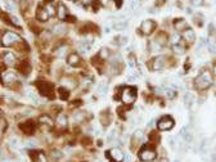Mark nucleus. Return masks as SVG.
Here are the masks:
<instances>
[{"mask_svg": "<svg viewBox=\"0 0 216 162\" xmlns=\"http://www.w3.org/2000/svg\"><path fill=\"white\" fill-rule=\"evenodd\" d=\"M81 3H83L84 5H90V4L94 3V0H81Z\"/></svg>", "mask_w": 216, "mask_h": 162, "instance_id": "nucleus-50", "label": "nucleus"}, {"mask_svg": "<svg viewBox=\"0 0 216 162\" xmlns=\"http://www.w3.org/2000/svg\"><path fill=\"white\" fill-rule=\"evenodd\" d=\"M98 92H100V94H105L107 93V85H100V86L98 88Z\"/></svg>", "mask_w": 216, "mask_h": 162, "instance_id": "nucleus-46", "label": "nucleus"}, {"mask_svg": "<svg viewBox=\"0 0 216 162\" xmlns=\"http://www.w3.org/2000/svg\"><path fill=\"white\" fill-rule=\"evenodd\" d=\"M194 22H196L198 26H202V25H203V17L199 16V14H198V16H196V17H194Z\"/></svg>", "mask_w": 216, "mask_h": 162, "instance_id": "nucleus-42", "label": "nucleus"}, {"mask_svg": "<svg viewBox=\"0 0 216 162\" xmlns=\"http://www.w3.org/2000/svg\"><path fill=\"white\" fill-rule=\"evenodd\" d=\"M180 135L184 138L186 143H190L192 139H193V136H192V134L189 132V130H188V127H186V126H184V127L180 130Z\"/></svg>", "mask_w": 216, "mask_h": 162, "instance_id": "nucleus-22", "label": "nucleus"}, {"mask_svg": "<svg viewBox=\"0 0 216 162\" xmlns=\"http://www.w3.org/2000/svg\"><path fill=\"white\" fill-rule=\"evenodd\" d=\"M152 125H153V121H149V122H148V123H147V127H151Z\"/></svg>", "mask_w": 216, "mask_h": 162, "instance_id": "nucleus-58", "label": "nucleus"}, {"mask_svg": "<svg viewBox=\"0 0 216 162\" xmlns=\"http://www.w3.org/2000/svg\"><path fill=\"white\" fill-rule=\"evenodd\" d=\"M17 68H18V71H20L21 73H23V75H28V73H30V71H31L30 64H28L26 61L21 62V63L17 66Z\"/></svg>", "mask_w": 216, "mask_h": 162, "instance_id": "nucleus-19", "label": "nucleus"}, {"mask_svg": "<svg viewBox=\"0 0 216 162\" xmlns=\"http://www.w3.org/2000/svg\"><path fill=\"white\" fill-rule=\"evenodd\" d=\"M5 7L9 9V11H16V7H14L12 3H9V2H7V3H5Z\"/></svg>", "mask_w": 216, "mask_h": 162, "instance_id": "nucleus-48", "label": "nucleus"}, {"mask_svg": "<svg viewBox=\"0 0 216 162\" xmlns=\"http://www.w3.org/2000/svg\"><path fill=\"white\" fill-rule=\"evenodd\" d=\"M172 50H174L176 54H183V53H184V48L181 46L180 44H177V45H172Z\"/></svg>", "mask_w": 216, "mask_h": 162, "instance_id": "nucleus-36", "label": "nucleus"}, {"mask_svg": "<svg viewBox=\"0 0 216 162\" xmlns=\"http://www.w3.org/2000/svg\"><path fill=\"white\" fill-rule=\"evenodd\" d=\"M66 32V27L63 26V25H57V26H54V34H57V35H63Z\"/></svg>", "mask_w": 216, "mask_h": 162, "instance_id": "nucleus-31", "label": "nucleus"}, {"mask_svg": "<svg viewBox=\"0 0 216 162\" xmlns=\"http://www.w3.org/2000/svg\"><path fill=\"white\" fill-rule=\"evenodd\" d=\"M114 2H116V7H120V5H121V2H122V0H114Z\"/></svg>", "mask_w": 216, "mask_h": 162, "instance_id": "nucleus-56", "label": "nucleus"}, {"mask_svg": "<svg viewBox=\"0 0 216 162\" xmlns=\"http://www.w3.org/2000/svg\"><path fill=\"white\" fill-rule=\"evenodd\" d=\"M192 103H193V97H192V94L186 93V94L184 95V104H185L186 107H190Z\"/></svg>", "mask_w": 216, "mask_h": 162, "instance_id": "nucleus-32", "label": "nucleus"}, {"mask_svg": "<svg viewBox=\"0 0 216 162\" xmlns=\"http://www.w3.org/2000/svg\"><path fill=\"white\" fill-rule=\"evenodd\" d=\"M155 40H156V41H157L161 46H164V45L166 44V42H167V36H166L165 32H158Z\"/></svg>", "mask_w": 216, "mask_h": 162, "instance_id": "nucleus-25", "label": "nucleus"}, {"mask_svg": "<svg viewBox=\"0 0 216 162\" xmlns=\"http://www.w3.org/2000/svg\"><path fill=\"white\" fill-rule=\"evenodd\" d=\"M39 122H41L42 125H45L48 127H52L53 126V120H52V117H49L48 115H42L39 117Z\"/></svg>", "mask_w": 216, "mask_h": 162, "instance_id": "nucleus-23", "label": "nucleus"}, {"mask_svg": "<svg viewBox=\"0 0 216 162\" xmlns=\"http://www.w3.org/2000/svg\"><path fill=\"white\" fill-rule=\"evenodd\" d=\"M74 118H75V121H76V122H81V121H84L85 115H84L83 112H75Z\"/></svg>", "mask_w": 216, "mask_h": 162, "instance_id": "nucleus-35", "label": "nucleus"}, {"mask_svg": "<svg viewBox=\"0 0 216 162\" xmlns=\"http://www.w3.org/2000/svg\"><path fill=\"white\" fill-rule=\"evenodd\" d=\"M36 17H37V20H39V21H41V22H45V21H48V18H49L50 16H49V13L46 12V9L41 7V8H39V9H37Z\"/></svg>", "mask_w": 216, "mask_h": 162, "instance_id": "nucleus-16", "label": "nucleus"}, {"mask_svg": "<svg viewBox=\"0 0 216 162\" xmlns=\"http://www.w3.org/2000/svg\"><path fill=\"white\" fill-rule=\"evenodd\" d=\"M135 80H136L135 76H129V81H135Z\"/></svg>", "mask_w": 216, "mask_h": 162, "instance_id": "nucleus-55", "label": "nucleus"}, {"mask_svg": "<svg viewBox=\"0 0 216 162\" xmlns=\"http://www.w3.org/2000/svg\"><path fill=\"white\" fill-rule=\"evenodd\" d=\"M52 157H53L54 160H59L61 157H62V153H61L59 151H53V152H52Z\"/></svg>", "mask_w": 216, "mask_h": 162, "instance_id": "nucleus-45", "label": "nucleus"}, {"mask_svg": "<svg viewBox=\"0 0 216 162\" xmlns=\"http://www.w3.org/2000/svg\"><path fill=\"white\" fill-rule=\"evenodd\" d=\"M99 57H100L102 59L108 58V57H109V50L107 49V48H103V49L100 50V55H99Z\"/></svg>", "mask_w": 216, "mask_h": 162, "instance_id": "nucleus-38", "label": "nucleus"}, {"mask_svg": "<svg viewBox=\"0 0 216 162\" xmlns=\"http://www.w3.org/2000/svg\"><path fill=\"white\" fill-rule=\"evenodd\" d=\"M149 139H151V140H153L155 143H158V142H160V136H158L157 132L152 131V132H151V135H149Z\"/></svg>", "mask_w": 216, "mask_h": 162, "instance_id": "nucleus-39", "label": "nucleus"}, {"mask_svg": "<svg viewBox=\"0 0 216 162\" xmlns=\"http://www.w3.org/2000/svg\"><path fill=\"white\" fill-rule=\"evenodd\" d=\"M202 3H203V0H192V4H193V5H196V7L201 5Z\"/></svg>", "mask_w": 216, "mask_h": 162, "instance_id": "nucleus-49", "label": "nucleus"}, {"mask_svg": "<svg viewBox=\"0 0 216 162\" xmlns=\"http://www.w3.org/2000/svg\"><path fill=\"white\" fill-rule=\"evenodd\" d=\"M16 75H14L13 72H7V73H4L3 75V80L5 81V83H8V84H11V83H17L16 81Z\"/></svg>", "mask_w": 216, "mask_h": 162, "instance_id": "nucleus-26", "label": "nucleus"}, {"mask_svg": "<svg viewBox=\"0 0 216 162\" xmlns=\"http://www.w3.org/2000/svg\"><path fill=\"white\" fill-rule=\"evenodd\" d=\"M143 139V131L142 130H138L134 132V135H133V144L134 145H136L139 144V142H140Z\"/></svg>", "mask_w": 216, "mask_h": 162, "instance_id": "nucleus-27", "label": "nucleus"}, {"mask_svg": "<svg viewBox=\"0 0 216 162\" xmlns=\"http://www.w3.org/2000/svg\"><path fill=\"white\" fill-rule=\"evenodd\" d=\"M180 39H181V36H180L179 34H175V35H172V36H171L170 41H171V44H172V45H177V44L180 42Z\"/></svg>", "mask_w": 216, "mask_h": 162, "instance_id": "nucleus-34", "label": "nucleus"}, {"mask_svg": "<svg viewBox=\"0 0 216 162\" xmlns=\"http://www.w3.org/2000/svg\"><path fill=\"white\" fill-rule=\"evenodd\" d=\"M136 99V90L135 88H130V86H126L122 89L121 92V101L125 104H133Z\"/></svg>", "mask_w": 216, "mask_h": 162, "instance_id": "nucleus-2", "label": "nucleus"}, {"mask_svg": "<svg viewBox=\"0 0 216 162\" xmlns=\"http://www.w3.org/2000/svg\"><path fill=\"white\" fill-rule=\"evenodd\" d=\"M46 12L49 13V16L53 17L55 14V9H54V5H53V0H45V7Z\"/></svg>", "mask_w": 216, "mask_h": 162, "instance_id": "nucleus-24", "label": "nucleus"}, {"mask_svg": "<svg viewBox=\"0 0 216 162\" xmlns=\"http://www.w3.org/2000/svg\"><path fill=\"white\" fill-rule=\"evenodd\" d=\"M7 126H8V123L5 121V118L2 117V118H0V131L4 132V131H5V129H7Z\"/></svg>", "mask_w": 216, "mask_h": 162, "instance_id": "nucleus-37", "label": "nucleus"}, {"mask_svg": "<svg viewBox=\"0 0 216 162\" xmlns=\"http://www.w3.org/2000/svg\"><path fill=\"white\" fill-rule=\"evenodd\" d=\"M158 162H169V161H167L166 158H162V160H160V161H158Z\"/></svg>", "mask_w": 216, "mask_h": 162, "instance_id": "nucleus-59", "label": "nucleus"}, {"mask_svg": "<svg viewBox=\"0 0 216 162\" xmlns=\"http://www.w3.org/2000/svg\"><path fill=\"white\" fill-rule=\"evenodd\" d=\"M67 21H70V22H75V17H67Z\"/></svg>", "mask_w": 216, "mask_h": 162, "instance_id": "nucleus-54", "label": "nucleus"}, {"mask_svg": "<svg viewBox=\"0 0 216 162\" xmlns=\"http://www.w3.org/2000/svg\"><path fill=\"white\" fill-rule=\"evenodd\" d=\"M194 85L198 90H206L212 85V76H211L210 71H203L201 75H198L194 80Z\"/></svg>", "mask_w": 216, "mask_h": 162, "instance_id": "nucleus-1", "label": "nucleus"}, {"mask_svg": "<svg viewBox=\"0 0 216 162\" xmlns=\"http://www.w3.org/2000/svg\"><path fill=\"white\" fill-rule=\"evenodd\" d=\"M58 95H59L61 99L66 101V99H68V97H70V90L66 89V88H59L58 89Z\"/></svg>", "mask_w": 216, "mask_h": 162, "instance_id": "nucleus-29", "label": "nucleus"}, {"mask_svg": "<svg viewBox=\"0 0 216 162\" xmlns=\"http://www.w3.org/2000/svg\"><path fill=\"white\" fill-rule=\"evenodd\" d=\"M57 123H58V126L61 127H66L67 123H68V118L64 113H59L58 117H57Z\"/></svg>", "mask_w": 216, "mask_h": 162, "instance_id": "nucleus-21", "label": "nucleus"}, {"mask_svg": "<svg viewBox=\"0 0 216 162\" xmlns=\"http://www.w3.org/2000/svg\"><path fill=\"white\" fill-rule=\"evenodd\" d=\"M32 3H33V0H20V8L22 9L23 12L26 11H28L30 9V7L32 5Z\"/></svg>", "mask_w": 216, "mask_h": 162, "instance_id": "nucleus-28", "label": "nucleus"}, {"mask_svg": "<svg viewBox=\"0 0 216 162\" xmlns=\"http://www.w3.org/2000/svg\"><path fill=\"white\" fill-rule=\"evenodd\" d=\"M116 136H117V132H116V130H113L111 134L108 135V138H107V140H108V143H112L114 139H116Z\"/></svg>", "mask_w": 216, "mask_h": 162, "instance_id": "nucleus-41", "label": "nucleus"}, {"mask_svg": "<svg viewBox=\"0 0 216 162\" xmlns=\"http://www.w3.org/2000/svg\"><path fill=\"white\" fill-rule=\"evenodd\" d=\"M149 48H151V50H152V51H160V50H161V45L158 44V42H157L156 40L151 41V44H149Z\"/></svg>", "mask_w": 216, "mask_h": 162, "instance_id": "nucleus-33", "label": "nucleus"}, {"mask_svg": "<svg viewBox=\"0 0 216 162\" xmlns=\"http://www.w3.org/2000/svg\"><path fill=\"white\" fill-rule=\"evenodd\" d=\"M165 59H166V58H165V57H162V55L153 58L152 62L149 63V68H151L152 71H161L162 68L165 67V63H166Z\"/></svg>", "mask_w": 216, "mask_h": 162, "instance_id": "nucleus-6", "label": "nucleus"}, {"mask_svg": "<svg viewBox=\"0 0 216 162\" xmlns=\"http://www.w3.org/2000/svg\"><path fill=\"white\" fill-rule=\"evenodd\" d=\"M57 16L59 20H66L68 17V11L63 3H58V5H57Z\"/></svg>", "mask_w": 216, "mask_h": 162, "instance_id": "nucleus-11", "label": "nucleus"}, {"mask_svg": "<svg viewBox=\"0 0 216 162\" xmlns=\"http://www.w3.org/2000/svg\"><path fill=\"white\" fill-rule=\"evenodd\" d=\"M31 157H32L33 162H48V158H46L44 152H32Z\"/></svg>", "mask_w": 216, "mask_h": 162, "instance_id": "nucleus-14", "label": "nucleus"}, {"mask_svg": "<svg viewBox=\"0 0 216 162\" xmlns=\"http://www.w3.org/2000/svg\"><path fill=\"white\" fill-rule=\"evenodd\" d=\"M3 59H4V63H7L8 66H13L14 63H16V55H14L13 53H5L3 57Z\"/></svg>", "mask_w": 216, "mask_h": 162, "instance_id": "nucleus-20", "label": "nucleus"}, {"mask_svg": "<svg viewBox=\"0 0 216 162\" xmlns=\"http://www.w3.org/2000/svg\"><path fill=\"white\" fill-rule=\"evenodd\" d=\"M21 41H22L21 37L11 31H8L7 34H3V37H2V44L4 46H11L13 44H18V42H21Z\"/></svg>", "mask_w": 216, "mask_h": 162, "instance_id": "nucleus-3", "label": "nucleus"}, {"mask_svg": "<svg viewBox=\"0 0 216 162\" xmlns=\"http://www.w3.org/2000/svg\"><path fill=\"white\" fill-rule=\"evenodd\" d=\"M165 94H166V97H167V98H174L176 93H175V90H171V89H166Z\"/></svg>", "mask_w": 216, "mask_h": 162, "instance_id": "nucleus-43", "label": "nucleus"}, {"mask_svg": "<svg viewBox=\"0 0 216 162\" xmlns=\"http://www.w3.org/2000/svg\"><path fill=\"white\" fill-rule=\"evenodd\" d=\"M36 86L42 95H45V97L50 99L54 97V94H53V85L50 83H48V81H37Z\"/></svg>", "mask_w": 216, "mask_h": 162, "instance_id": "nucleus-4", "label": "nucleus"}, {"mask_svg": "<svg viewBox=\"0 0 216 162\" xmlns=\"http://www.w3.org/2000/svg\"><path fill=\"white\" fill-rule=\"evenodd\" d=\"M62 84H63V86L66 89H68V90H74L76 86H77V83L74 80V79H71V77H66L62 80Z\"/></svg>", "mask_w": 216, "mask_h": 162, "instance_id": "nucleus-15", "label": "nucleus"}, {"mask_svg": "<svg viewBox=\"0 0 216 162\" xmlns=\"http://www.w3.org/2000/svg\"><path fill=\"white\" fill-rule=\"evenodd\" d=\"M67 51H68V48L66 45H62L58 48V50H57V55L59 57V58H63V57L67 54Z\"/></svg>", "mask_w": 216, "mask_h": 162, "instance_id": "nucleus-30", "label": "nucleus"}, {"mask_svg": "<svg viewBox=\"0 0 216 162\" xmlns=\"http://www.w3.org/2000/svg\"><path fill=\"white\" fill-rule=\"evenodd\" d=\"M35 145H36V144H35V142H28V147H30V148H33Z\"/></svg>", "mask_w": 216, "mask_h": 162, "instance_id": "nucleus-52", "label": "nucleus"}, {"mask_svg": "<svg viewBox=\"0 0 216 162\" xmlns=\"http://www.w3.org/2000/svg\"><path fill=\"white\" fill-rule=\"evenodd\" d=\"M183 37H184V40H185L186 42L192 44V42L196 40V34H194L193 30H190V28H186L185 31H183Z\"/></svg>", "mask_w": 216, "mask_h": 162, "instance_id": "nucleus-13", "label": "nucleus"}, {"mask_svg": "<svg viewBox=\"0 0 216 162\" xmlns=\"http://www.w3.org/2000/svg\"><path fill=\"white\" fill-rule=\"evenodd\" d=\"M139 158L142 161H152L156 158V152L151 148H143L139 152Z\"/></svg>", "mask_w": 216, "mask_h": 162, "instance_id": "nucleus-8", "label": "nucleus"}, {"mask_svg": "<svg viewBox=\"0 0 216 162\" xmlns=\"http://www.w3.org/2000/svg\"><path fill=\"white\" fill-rule=\"evenodd\" d=\"M129 66H130V67H135V66H136V63H135V58H134V55H133V54L129 55Z\"/></svg>", "mask_w": 216, "mask_h": 162, "instance_id": "nucleus-44", "label": "nucleus"}, {"mask_svg": "<svg viewBox=\"0 0 216 162\" xmlns=\"http://www.w3.org/2000/svg\"><path fill=\"white\" fill-rule=\"evenodd\" d=\"M174 162H180V161H179V160H175V161H174Z\"/></svg>", "mask_w": 216, "mask_h": 162, "instance_id": "nucleus-61", "label": "nucleus"}, {"mask_svg": "<svg viewBox=\"0 0 216 162\" xmlns=\"http://www.w3.org/2000/svg\"><path fill=\"white\" fill-rule=\"evenodd\" d=\"M108 153H109V156H111V158L113 161H116V162H121L124 160V152L120 148H112Z\"/></svg>", "mask_w": 216, "mask_h": 162, "instance_id": "nucleus-10", "label": "nucleus"}, {"mask_svg": "<svg viewBox=\"0 0 216 162\" xmlns=\"http://www.w3.org/2000/svg\"><path fill=\"white\" fill-rule=\"evenodd\" d=\"M164 3H165V0H158V2H157V5H162Z\"/></svg>", "mask_w": 216, "mask_h": 162, "instance_id": "nucleus-57", "label": "nucleus"}, {"mask_svg": "<svg viewBox=\"0 0 216 162\" xmlns=\"http://www.w3.org/2000/svg\"><path fill=\"white\" fill-rule=\"evenodd\" d=\"M83 144H84V145L90 144V139H88V138H84V139H83Z\"/></svg>", "mask_w": 216, "mask_h": 162, "instance_id": "nucleus-51", "label": "nucleus"}, {"mask_svg": "<svg viewBox=\"0 0 216 162\" xmlns=\"http://www.w3.org/2000/svg\"><path fill=\"white\" fill-rule=\"evenodd\" d=\"M174 27L177 31H185L186 28H188V23H186V21L183 20V18H177L174 22Z\"/></svg>", "mask_w": 216, "mask_h": 162, "instance_id": "nucleus-12", "label": "nucleus"}, {"mask_svg": "<svg viewBox=\"0 0 216 162\" xmlns=\"http://www.w3.org/2000/svg\"><path fill=\"white\" fill-rule=\"evenodd\" d=\"M99 120H100V122H102L104 126H107L108 123L111 122V120H112V116H111V113H109L108 111H104V112H102V113H100V116H99Z\"/></svg>", "mask_w": 216, "mask_h": 162, "instance_id": "nucleus-18", "label": "nucleus"}, {"mask_svg": "<svg viewBox=\"0 0 216 162\" xmlns=\"http://www.w3.org/2000/svg\"><path fill=\"white\" fill-rule=\"evenodd\" d=\"M169 142H170V145H171V147H175V140H174V139H171V138H170Z\"/></svg>", "mask_w": 216, "mask_h": 162, "instance_id": "nucleus-53", "label": "nucleus"}, {"mask_svg": "<svg viewBox=\"0 0 216 162\" xmlns=\"http://www.w3.org/2000/svg\"><path fill=\"white\" fill-rule=\"evenodd\" d=\"M214 73H215V76H216V64L214 66Z\"/></svg>", "mask_w": 216, "mask_h": 162, "instance_id": "nucleus-60", "label": "nucleus"}, {"mask_svg": "<svg viewBox=\"0 0 216 162\" xmlns=\"http://www.w3.org/2000/svg\"><path fill=\"white\" fill-rule=\"evenodd\" d=\"M30 27L32 28V31H33V32H40V28L37 27V26H36V25H35V23H33V22H31V23H30Z\"/></svg>", "mask_w": 216, "mask_h": 162, "instance_id": "nucleus-47", "label": "nucleus"}, {"mask_svg": "<svg viewBox=\"0 0 216 162\" xmlns=\"http://www.w3.org/2000/svg\"><path fill=\"white\" fill-rule=\"evenodd\" d=\"M126 26H127L126 22H118L114 25V28H116V30H124V28H126Z\"/></svg>", "mask_w": 216, "mask_h": 162, "instance_id": "nucleus-40", "label": "nucleus"}, {"mask_svg": "<svg viewBox=\"0 0 216 162\" xmlns=\"http://www.w3.org/2000/svg\"><path fill=\"white\" fill-rule=\"evenodd\" d=\"M174 125H175V122H174V120H172V117H170V116L161 117L160 120H158V122H157L158 129H160V130H162V131L171 130V129L174 127Z\"/></svg>", "mask_w": 216, "mask_h": 162, "instance_id": "nucleus-5", "label": "nucleus"}, {"mask_svg": "<svg viewBox=\"0 0 216 162\" xmlns=\"http://www.w3.org/2000/svg\"><path fill=\"white\" fill-rule=\"evenodd\" d=\"M155 28H156V23H155V21H152V20H146V21H143L142 26H140V32H142L143 35H151Z\"/></svg>", "mask_w": 216, "mask_h": 162, "instance_id": "nucleus-7", "label": "nucleus"}, {"mask_svg": "<svg viewBox=\"0 0 216 162\" xmlns=\"http://www.w3.org/2000/svg\"><path fill=\"white\" fill-rule=\"evenodd\" d=\"M67 63H68L70 66H72V67H76V66H79V63H80V57H79V54H76V53L70 54L68 57H67Z\"/></svg>", "mask_w": 216, "mask_h": 162, "instance_id": "nucleus-17", "label": "nucleus"}, {"mask_svg": "<svg viewBox=\"0 0 216 162\" xmlns=\"http://www.w3.org/2000/svg\"><path fill=\"white\" fill-rule=\"evenodd\" d=\"M20 129H21L23 132H25V134L31 135V134H33V131H35V123H33L32 121L22 122L21 125H20Z\"/></svg>", "mask_w": 216, "mask_h": 162, "instance_id": "nucleus-9", "label": "nucleus"}]
</instances>
